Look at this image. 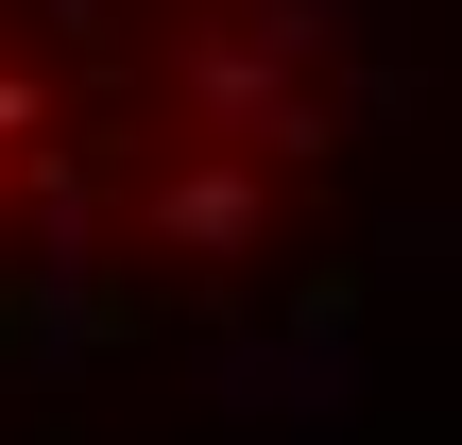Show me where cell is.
<instances>
[{
    "label": "cell",
    "mask_w": 462,
    "mask_h": 445,
    "mask_svg": "<svg viewBox=\"0 0 462 445\" xmlns=\"http://www.w3.org/2000/svg\"><path fill=\"white\" fill-rule=\"evenodd\" d=\"M343 0H0V377L223 292L326 154Z\"/></svg>",
    "instance_id": "cell-1"
}]
</instances>
